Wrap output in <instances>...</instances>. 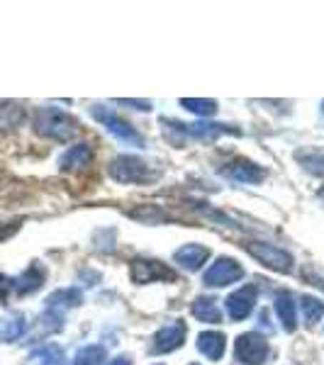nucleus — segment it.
I'll return each mask as SVG.
<instances>
[{"label": "nucleus", "mask_w": 324, "mask_h": 365, "mask_svg": "<svg viewBox=\"0 0 324 365\" xmlns=\"http://www.w3.org/2000/svg\"><path fill=\"white\" fill-rule=\"evenodd\" d=\"M81 302H83V295H81L79 287H64V290H56L54 295H49V299H46V307L49 309L79 307Z\"/></svg>", "instance_id": "nucleus-18"}, {"label": "nucleus", "mask_w": 324, "mask_h": 365, "mask_svg": "<svg viewBox=\"0 0 324 365\" xmlns=\"http://www.w3.org/2000/svg\"><path fill=\"white\" fill-rule=\"evenodd\" d=\"M181 105H183L186 110H191V113L203 115V117H212V115L217 113V103H215V100H196V98H183V100H181Z\"/></svg>", "instance_id": "nucleus-25"}, {"label": "nucleus", "mask_w": 324, "mask_h": 365, "mask_svg": "<svg viewBox=\"0 0 324 365\" xmlns=\"http://www.w3.org/2000/svg\"><path fill=\"white\" fill-rule=\"evenodd\" d=\"M208 258H210V249H205L200 244H186L173 253V261L181 263L186 270H200L208 263Z\"/></svg>", "instance_id": "nucleus-12"}, {"label": "nucleus", "mask_w": 324, "mask_h": 365, "mask_svg": "<svg viewBox=\"0 0 324 365\" xmlns=\"http://www.w3.org/2000/svg\"><path fill=\"white\" fill-rule=\"evenodd\" d=\"M186 334H188L186 322H181V319L168 322L166 327H161L156 331L151 351H154V353H171V351L181 349V346H183V341H186Z\"/></svg>", "instance_id": "nucleus-9"}, {"label": "nucleus", "mask_w": 324, "mask_h": 365, "mask_svg": "<svg viewBox=\"0 0 324 365\" xmlns=\"http://www.w3.org/2000/svg\"><path fill=\"white\" fill-rule=\"evenodd\" d=\"M110 365H132V361H129L127 356H120V358H115V361H110Z\"/></svg>", "instance_id": "nucleus-30"}, {"label": "nucleus", "mask_w": 324, "mask_h": 365, "mask_svg": "<svg viewBox=\"0 0 324 365\" xmlns=\"http://www.w3.org/2000/svg\"><path fill=\"white\" fill-rule=\"evenodd\" d=\"M117 103H125V105H134L137 110H151L149 100H117Z\"/></svg>", "instance_id": "nucleus-29"}, {"label": "nucleus", "mask_w": 324, "mask_h": 365, "mask_svg": "<svg viewBox=\"0 0 324 365\" xmlns=\"http://www.w3.org/2000/svg\"><path fill=\"white\" fill-rule=\"evenodd\" d=\"M163 125L168 129L166 132H178L183 137L191 139H200V141H212L222 134H241L239 129L227 127V125H215V122H193V125H183V122H176V120H163Z\"/></svg>", "instance_id": "nucleus-5"}, {"label": "nucleus", "mask_w": 324, "mask_h": 365, "mask_svg": "<svg viewBox=\"0 0 324 365\" xmlns=\"http://www.w3.org/2000/svg\"><path fill=\"white\" fill-rule=\"evenodd\" d=\"M34 129L46 139L69 141L76 134V120L59 108H42L34 115Z\"/></svg>", "instance_id": "nucleus-1"}, {"label": "nucleus", "mask_w": 324, "mask_h": 365, "mask_svg": "<svg viewBox=\"0 0 324 365\" xmlns=\"http://www.w3.org/2000/svg\"><path fill=\"white\" fill-rule=\"evenodd\" d=\"M105 349L98 344H91V346H83L79 353H76V361L74 365H103L105 363Z\"/></svg>", "instance_id": "nucleus-21"}, {"label": "nucleus", "mask_w": 324, "mask_h": 365, "mask_svg": "<svg viewBox=\"0 0 324 365\" xmlns=\"http://www.w3.org/2000/svg\"><path fill=\"white\" fill-rule=\"evenodd\" d=\"M298 161L303 163L310 173L324 175V151H298Z\"/></svg>", "instance_id": "nucleus-24"}, {"label": "nucleus", "mask_w": 324, "mask_h": 365, "mask_svg": "<svg viewBox=\"0 0 324 365\" xmlns=\"http://www.w3.org/2000/svg\"><path fill=\"white\" fill-rule=\"evenodd\" d=\"M225 336H222L220 331H205L198 336V349L203 356H208L210 361H220L222 356H225Z\"/></svg>", "instance_id": "nucleus-14"}, {"label": "nucleus", "mask_w": 324, "mask_h": 365, "mask_svg": "<svg viewBox=\"0 0 324 365\" xmlns=\"http://www.w3.org/2000/svg\"><path fill=\"white\" fill-rule=\"evenodd\" d=\"M241 278H244V268H241L234 258H217V261L205 270L203 282L208 287H225Z\"/></svg>", "instance_id": "nucleus-7"}, {"label": "nucleus", "mask_w": 324, "mask_h": 365, "mask_svg": "<svg viewBox=\"0 0 324 365\" xmlns=\"http://www.w3.org/2000/svg\"><path fill=\"white\" fill-rule=\"evenodd\" d=\"M322 108H324V103H322Z\"/></svg>", "instance_id": "nucleus-32"}, {"label": "nucleus", "mask_w": 324, "mask_h": 365, "mask_svg": "<svg viewBox=\"0 0 324 365\" xmlns=\"http://www.w3.org/2000/svg\"><path fill=\"white\" fill-rule=\"evenodd\" d=\"M42 285H44V268L37 266V263L29 266L20 278L13 280V290L17 295H32V292H37Z\"/></svg>", "instance_id": "nucleus-13"}, {"label": "nucleus", "mask_w": 324, "mask_h": 365, "mask_svg": "<svg viewBox=\"0 0 324 365\" xmlns=\"http://www.w3.org/2000/svg\"><path fill=\"white\" fill-rule=\"evenodd\" d=\"M22 120H25V110L17 103L0 105V127H17Z\"/></svg>", "instance_id": "nucleus-23"}, {"label": "nucleus", "mask_w": 324, "mask_h": 365, "mask_svg": "<svg viewBox=\"0 0 324 365\" xmlns=\"http://www.w3.org/2000/svg\"><path fill=\"white\" fill-rule=\"evenodd\" d=\"M275 314H278V319L285 331H295V327H298L295 302H293V297L288 295V292L285 295H278V299H275Z\"/></svg>", "instance_id": "nucleus-17"}, {"label": "nucleus", "mask_w": 324, "mask_h": 365, "mask_svg": "<svg viewBox=\"0 0 324 365\" xmlns=\"http://www.w3.org/2000/svg\"><path fill=\"white\" fill-rule=\"evenodd\" d=\"M17 227H20V222H10V225H0V241L13 237V234L17 232Z\"/></svg>", "instance_id": "nucleus-28"}, {"label": "nucleus", "mask_w": 324, "mask_h": 365, "mask_svg": "<svg viewBox=\"0 0 324 365\" xmlns=\"http://www.w3.org/2000/svg\"><path fill=\"white\" fill-rule=\"evenodd\" d=\"M222 173L229 175V178L237 180V182H246V185H258V182L266 178V170L261 166H256V163L246 161V158L232 161L227 168H222Z\"/></svg>", "instance_id": "nucleus-11"}, {"label": "nucleus", "mask_w": 324, "mask_h": 365, "mask_svg": "<svg viewBox=\"0 0 324 365\" xmlns=\"http://www.w3.org/2000/svg\"><path fill=\"white\" fill-rule=\"evenodd\" d=\"M13 290V280L5 278V275H0V302L5 304V299H8V292Z\"/></svg>", "instance_id": "nucleus-27"}, {"label": "nucleus", "mask_w": 324, "mask_h": 365, "mask_svg": "<svg viewBox=\"0 0 324 365\" xmlns=\"http://www.w3.org/2000/svg\"><path fill=\"white\" fill-rule=\"evenodd\" d=\"M27 322L22 317H13V319H0V344H10L17 341L25 334Z\"/></svg>", "instance_id": "nucleus-20"}, {"label": "nucleus", "mask_w": 324, "mask_h": 365, "mask_svg": "<svg viewBox=\"0 0 324 365\" xmlns=\"http://www.w3.org/2000/svg\"><path fill=\"white\" fill-rule=\"evenodd\" d=\"M234 353H237V361L246 365H263L268 358V341L256 331L241 334L237 346H234Z\"/></svg>", "instance_id": "nucleus-6"}, {"label": "nucleus", "mask_w": 324, "mask_h": 365, "mask_svg": "<svg viewBox=\"0 0 324 365\" xmlns=\"http://www.w3.org/2000/svg\"><path fill=\"white\" fill-rule=\"evenodd\" d=\"M93 158V149L88 144H79V146H71V149L59 158V166L61 170H76V168H83L91 163Z\"/></svg>", "instance_id": "nucleus-15"}, {"label": "nucleus", "mask_w": 324, "mask_h": 365, "mask_svg": "<svg viewBox=\"0 0 324 365\" xmlns=\"http://www.w3.org/2000/svg\"><path fill=\"white\" fill-rule=\"evenodd\" d=\"M129 275L137 285H146V282L156 280H176V273L168 266L158 261H146V258H134L129 266Z\"/></svg>", "instance_id": "nucleus-8"}, {"label": "nucleus", "mask_w": 324, "mask_h": 365, "mask_svg": "<svg viewBox=\"0 0 324 365\" xmlns=\"http://www.w3.org/2000/svg\"><path fill=\"white\" fill-rule=\"evenodd\" d=\"M300 309H303V317L308 324H317L324 317V302L317 297H310V295H305L300 299Z\"/></svg>", "instance_id": "nucleus-22"}, {"label": "nucleus", "mask_w": 324, "mask_h": 365, "mask_svg": "<svg viewBox=\"0 0 324 365\" xmlns=\"http://www.w3.org/2000/svg\"><path fill=\"white\" fill-rule=\"evenodd\" d=\"M32 358L42 365H69L66 353H64L61 346H56V344H46L42 349H37L32 353Z\"/></svg>", "instance_id": "nucleus-19"}, {"label": "nucleus", "mask_w": 324, "mask_h": 365, "mask_svg": "<svg viewBox=\"0 0 324 365\" xmlns=\"http://www.w3.org/2000/svg\"><path fill=\"white\" fill-rule=\"evenodd\" d=\"M91 115H93V120H98L100 125H103L110 134H113V137H117L120 141H125V144H129V146L144 149V137H141V134L132 125H129V122H125L120 115L113 113L110 108H103V105H93Z\"/></svg>", "instance_id": "nucleus-3"}, {"label": "nucleus", "mask_w": 324, "mask_h": 365, "mask_svg": "<svg viewBox=\"0 0 324 365\" xmlns=\"http://www.w3.org/2000/svg\"><path fill=\"white\" fill-rule=\"evenodd\" d=\"M64 319H61V314H59L56 309H49L46 314L42 317V327L46 329V331H61V324Z\"/></svg>", "instance_id": "nucleus-26"}, {"label": "nucleus", "mask_w": 324, "mask_h": 365, "mask_svg": "<svg viewBox=\"0 0 324 365\" xmlns=\"http://www.w3.org/2000/svg\"><path fill=\"white\" fill-rule=\"evenodd\" d=\"M244 249L266 268L275 270V273H290L293 270V256L288 251L278 249V246L266 244V241H249V244H244Z\"/></svg>", "instance_id": "nucleus-4"}, {"label": "nucleus", "mask_w": 324, "mask_h": 365, "mask_svg": "<svg viewBox=\"0 0 324 365\" xmlns=\"http://www.w3.org/2000/svg\"><path fill=\"white\" fill-rule=\"evenodd\" d=\"M191 365H198V363H191Z\"/></svg>", "instance_id": "nucleus-31"}, {"label": "nucleus", "mask_w": 324, "mask_h": 365, "mask_svg": "<svg viewBox=\"0 0 324 365\" xmlns=\"http://www.w3.org/2000/svg\"><path fill=\"white\" fill-rule=\"evenodd\" d=\"M254 304H256V287L254 285H244L239 290H234L232 295L225 299V307H227V314L232 322H241L254 312Z\"/></svg>", "instance_id": "nucleus-10"}, {"label": "nucleus", "mask_w": 324, "mask_h": 365, "mask_svg": "<svg viewBox=\"0 0 324 365\" xmlns=\"http://www.w3.org/2000/svg\"><path fill=\"white\" fill-rule=\"evenodd\" d=\"M110 178L117 182H151L158 178V170H154L146 161L137 156H117L108 166Z\"/></svg>", "instance_id": "nucleus-2"}, {"label": "nucleus", "mask_w": 324, "mask_h": 365, "mask_svg": "<svg viewBox=\"0 0 324 365\" xmlns=\"http://www.w3.org/2000/svg\"><path fill=\"white\" fill-rule=\"evenodd\" d=\"M193 317L198 322H208V324H220L222 322V312L217 307V299L212 297H198L193 302Z\"/></svg>", "instance_id": "nucleus-16"}]
</instances>
